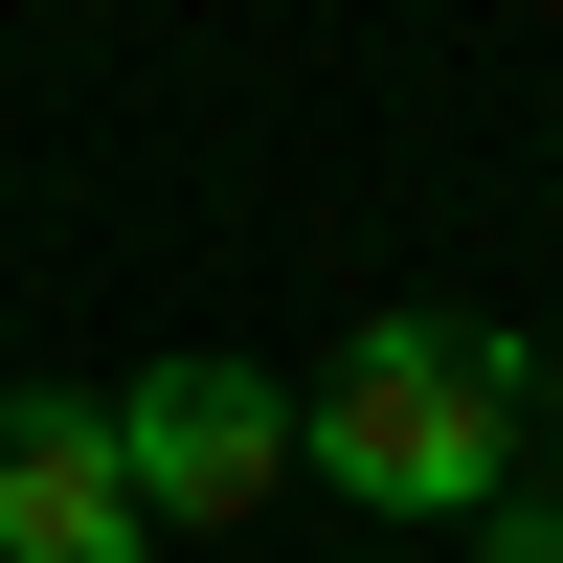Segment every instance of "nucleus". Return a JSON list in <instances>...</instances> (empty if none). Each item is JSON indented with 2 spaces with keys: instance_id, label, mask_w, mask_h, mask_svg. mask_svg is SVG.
I'll return each mask as SVG.
<instances>
[{
  "instance_id": "f257e3e1",
  "label": "nucleus",
  "mask_w": 563,
  "mask_h": 563,
  "mask_svg": "<svg viewBox=\"0 0 563 563\" xmlns=\"http://www.w3.org/2000/svg\"><path fill=\"white\" fill-rule=\"evenodd\" d=\"M496 451H519V339L496 316H361L339 384L294 406V474H339L361 519H496Z\"/></svg>"
},
{
  "instance_id": "f03ea898",
  "label": "nucleus",
  "mask_w": 563,
  "mask_h": 563,
  "mask_svg": "<svg viewBox=\"0 0 563 563\" xmlns=\"http://www.w3.org/2000/svg\"><path fill=\"white\" fill-rule=\"evenodd\" d=\"M113 474H135V541H203V519H271L294 496V406L249 361H158L113 406Z\"/></svg>"
},
{
  "instance_id": "7ed1b4c3",
  "label": "nucleus",
  "mask_w": 563,
  "mask_h": 563,
  "mask_svg": "<svg viewBox=\"0 0 563 563\" xmlns=\"http://www.w3.org/2000/svg\"><path fill=\"white\" fill-rule=\"evenodd\" d=\"M0 563H158L90 384H0Z\"/></svg>"
},
{
  "instance_id": "20e7f679",
  "label": "nucleus",
  "mask_w": 563,
  "mask_h": 563,
  "mask_svg": "<svg viewBox=\"0 0 563 563\" xmlns=\"http://www.w3.org/2000/svg\"><path fill=\"white\" fill-rule=\"evenodd\" d=\"M541 429H563V384H541Z\"/></svg>"
}]
</instances>
